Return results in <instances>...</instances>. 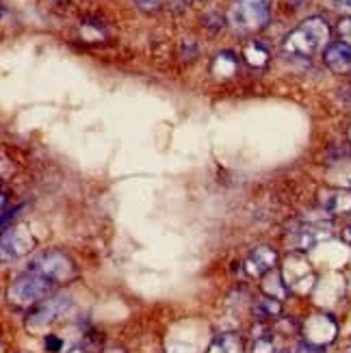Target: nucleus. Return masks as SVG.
<instances>
[{
    "instance_id": "f257e3e1",
    "label": "nucleus",
    "mask_w": 351,
    "mask_h": 353,
    "mask_svg": "<svg viewBox=\"0 0 351 353\" xmlns=\"http://www.w3.org/2000/svg\"><path fill=\"white\" fill-rule=\"evenodd\" d=\"M330 24L323 18H308L284 37L282 50L288 57L308 59L330 46Z\"/></svg>"
},
{
    "instance_id": "f03ea898",
    "label": "nucleus",
    "mask_w": 351,
    "mask_h": 353,
    "mask_svg": "<svg viewBox=\"0 0 351 353\" xmlns=\"http://www.w3.org/2000/svg\"><path fill=\"white\" fill-rule=\"evenodd\" d=\"M269 18L271 11L267 0H234L228 11V24L241 35H250L265 28Z\"/></svg>"
},
{
    "instance_id": "7ed1b4c3",
    "label": "nucleus",
    "mask_w": 351,
    "mask_h": 353,
    "mask_svg": "<svg viewBox=\"0 0 351 353\" xmlns=\"http://www.w3.org/2000/svg\"><path fill=\"white\" fill-rule=\"evenodd\" d=\"M28 271H33L54 284L72 282L76 275H79V269H76L74 260L61 250H48V252L37 254L33 260H30Z\"/></svg>"
},
{
    "instance_id": "20e7f679",
    "label": "nucleus",
    "mask_w": 351,
    "mask_h": 353,
    "mask_svg": "<svg viewBox=\"0 0 351 353\" xmlns=\"http://www.w3.org/2000/svg\"><path fill=\"white\" fill-rule=\"evenodd\" d=\"M52 286L54 282L41 278V275L33 271H26L20 278H15L11 282L7 297H9V303L18 305V308H28V305H35L41 299L48 297L52 293Z\"/></svg>"
},
{
    "instance_id": "39448f33",
    "label": "nucleus",
    "mask_w": 351,
    "mask_h": 353,
    "mask_svg": "<svg viewBox=\"0 0 351 353\" xmlns=\"http://www.w3.org/2000/svg\"><path fill=\"white\" fill-rule=\"evenodd\" d=\"M332 225L325 217L317 219H299L286 232V245L295 252L314 250L319 243L332 239Z\"/></svg>"
},
{
    "instance_id": "423d86ee",
    "label": "nucleus",
    "mask_w": 351,
    "mask_h": 353,
    "mask_svg": "<svg viewBox=\"0 0 351 353\" xmlns=\"http://www.w3.org/2000/svg\"><path fill=\"white\" fill-rule=\"evenodd\" d=\"M282 278H284L288 290L295 295H308L317 282L312 265L299 252H293L286 256L284 265H282Z\"/></svg>"
},
{
    "instance_id": "0eeeda50",
    "label": "nucleus",
    "mask_w": 351,
    "mask_h": 353,
    "mask_svg": "<svg viewBox=\"0 0 351 353\" xmlns=\"http://www.w3.org/2000/svg\"><path fill=\"white\" fill-rule=\"evenodd\" d=\"M301 334H303V341H308L310 345L325 347L337 339L339 325L330 314H312L303 321Z\"/></svg>"
},
{
    "instance_id": "6e6552de",
    "label": "nucleus",
    "mask_w": 351,
    "mask_h": 353,
    "mask_svg": "<svg viewBox=\"0 0 351 353\" xmlns=\"http://www.w3.org/2000/svg\"><path fill=\"white\" fill-rule=\"evenodd\" d=\"M70 308H72V299L68 295H57L52 299H46V303H41L39 308L28 316L26 325L30 330H43L52 325L57 319L68 314Z\"/></svg>"
},
{
    "instance_id": "1a4fd4ad",
    "label": "nucleus",
    "mask_w": 351,
    "mask_h": 353,
    "mask_svg": "<svg viewBox=\"0 0 351 353\" xmlns=\"http://www.w3.org/2000/svg\"><path fill=\"white\" fill-rule=\"evenodd\" d=\"M33 248H35V239L26 225H18L11 230L7 228L3 232V260L5 263L9 258H20L24 254H28Z\"/></svg>"
},
{
    "instance_id": "9d476101",
    "label": "nucleus",
    "mask_w": 351,
    "mask_h": 353,
    "mask_svg": "<svg viewBox=\"0 0 351 353\" xmlns=\"http://www.w3.org/2000/svg\"><path fill=\"white\" fill-rule=\"evenodd\" d=\"M278 265V254L273 248H267V245H261L256 248L248 260H245V273L252 275V278H263L269 271H273Z\"/></svg>"
},
{
    "instance_id": "9b49d317",
    "label": "nucleus",
    "mask_w": 351,
    "mask_h": 353,
    "mask_svg": "<svg viewBox=\"0 0 351 353\" xmlns=\"http://www.w3.org/2000/svg\"><path fill=\"white\" fill-rule=\"evenodd\" d=\"M319 206L325 214H349L351 191L349 189H323L319 191Z\"/></svg>"
},
{
    "instance_id": "f8f14e48",
    "label": "nucleus",
    "mask_w": 351,
    "mask_h": 353,
    "mask_svg": "<svg viewBox=\"0 0 351 353\" xmlns=\"http://www.w3.org/2000/svg\"><path fill=\"white\" fill-rule=\"evenodd\" d=\"M325 65L334 74H349L351 72V43L347 41H332L323 50Z\"/></svg>"
},
{
    "instance_id": "ddd939ff",
    "label": "nucleus",
    "mask_w": 351,
    "mask_h": 353,
    "mask_svg": "<svg viewBox=\"0 0 351 353\" xmlns=\"http://www.w3.org/2000/svg\"><path fill=\"white\" fill-rule=\"evenodd\" d=\"M280 349L276 347V341H273L271 330L263 323H258L252 330V345H250V353H278Z\"/></svg>"
},
{
    "instance_id": "4468645a",
    "label": "nucleus",
    "mask_w": 351,
    "mask_h": 353,
    "mask_svg": "<svg viewBox=\"0 0 351 353\" xmlns=\"http://www.w3.org/2000/svg\"><path fill=\"white\" fill-rule=\"evenodd\" d=\"M261 288H263V293L267 295V297H273V299H284L291 290H288V286H286V282H284V278H282V271H278V269H273V271H269L267 275H263V284H261Z\"/></svg>"
},
{
    "instance_id": "2eb2a0df",
    "label": "nucleus",
    "mask_w": 351,
    "mask_h": 353,
    "mask_svg": "<svg viewBox=\"0 0 351 353\" xmlns=\"http://www.w3.org/2000/svg\"><path fill=\"white\" fill-rule=\"evenodd\" d=\"M243 341L239 334H219L212 339V343L208 345V351L206 353H243Z\"/></svg>"
},
{
    "instance_id": "dca6fc26",
    "label": "nucleus",
    "mask_w": 351,
    "mask_h": 353,
    "mask_svg": "<svg viewBox=\"0 0 351 353\" xmlns=\"http://www.w3.org/2000/svg\"><path fill=\"white\" fill-rule=\"evenodd\" d=\"M243 57H245V61L252 65V68H265L269 63V50H267V46L261 43V41H248L245 43V48H243Z\"/></svg>"
},
{
    "instance_id": "f3484780",
    "label": "nucleus",
    "mask_w": 351,
    "mask_h": 353,
    "mask_svg": "<svg viewBox=\"0 0 351 353\" xmlns=\"http://www.w3.org/2000/svg\"><path fill=\"white\" fill-rule=\"evenodd\" d=\"M254 314H256L258 321L280 319V314H282V301L265 295L263 299H258V301H256V305H254Z\"/></svg>"
},
{
    "instance_id": "a211bd4d",
    "label": "nucleus",
    "mask_w": 351,
    "mask_h": 353,
    "mask_svg": "<svg viewBox=\"0 0 351 353\" xmlns=\"http://www.w3.org/2000/svg\"><path fill=\"white\" fill-rule=\"evenodd\" d=\"M210 70L217 79H230V76L237 72V57L232 52H219L215 57V61H212Z\"/></svg>"
},
{
    "instance_id": "6ab92c4d",
    "label": "nucleus",
    "mask_w": 351,
    "mask_h": 353,
    "mask_svg": "<svg viewBox=\"0 0 351 353\" xmlns=\"http://www.w3.org/2000/svg\"><path fill=\"white\" fill-rule=\"evenodd\" d=\"M339 35H341L343 41L351 43V15H349V18H343L339 22Z\"/></svg>"
},
{
    "instance_id": "aec40b11",
    "label": "nucleus",
    "mask_w": 351,
    "mask_h": 353,
    "mask_svg": "<svg viewBox=\"0 0 351 353\" xmlns=\"http://www.w3.org/2000/svg\"><path fill=\"white\" fill-rule=\"evenodd\" d=\"M293 353H323V347H317V345H310L308 341H301L295 345Z\"/></svg>"
},
{
    "instance_id": "412c9836",
    "label": "nucleus",
    "mask_w": 351,
    "mask_h": 353,
    "mask_svg": "<svg viewBox=\"0 0 351 353\" xmlns=\"http://www.w3.org/2000/svg\"><path fill=\"white\" fill-rule=\"evenodd\" d=\"M134 3L146 11H154L161 5V0H134Z\"/></svg>"
},
{
    "instance_id": "4be33fe9",
    "label": "nucleus",
    "mask_w": 351,
    "mask_h": 353,
    "mask_svg": "<svg viewBox=\"0 0 351 353\" xmlns=\"http://www.w3.org/2000/svg\"><path fill=\"white\" fill-rule=\"evenodd\" d=\"M343 241H345L347 245H351V221L343 228Z\"/></svg>"
},
{
    "instance_id": "5701e85b",
    "label": "nucleus",
    "mask_w": 351,
    "mask_h": 353,
    "mask_svg": "<svg viewBox=\"0 0 351 353\" xmlns=\"http://www.w3.org/2000/svg\"><path fill=\"white\" fill-rule=\"evenodd\" d=\"M339 3H341L345 9H349V11H351V0H339Z\"/></svg>"
},
{
    "instance_id": "b1692460",
    "label": "nucleus",
    "mask_w": 351,
    "mask_h": 353,
    "mask_svg": "<svg viewBox=\"0 0 351 353\" xmlns=\"http://www.w3.org/2000/svg\"><path fill=\"white\" fill-rule=\"evenodd\" d=\"M347 134H349V141H351V126H349V130H347Z\"/></svg>"
},
{
    "instance_id": "393cba45",
    "label": "nucleus",
    "mask_w": 351,
    "mask_h": 353,
    "mask_svg": "<svg viewBox=\"0 0 351 353\" xmlns=\"http://www.w3.org/2000/svg\"><path fill=\"white\" fill-rule=\"evenodd\" d=\"M278 353H288V351H284V349H280V351H278Z\"/></svg>"
},
{
    "instance_id": "a878e982",
    "label": "nucleus",
    "mask_w": 351,
    "mask_h": 353,
    "mask_svg": "<svg viewBox=\"0 0 351 353\" xmlns=\"http://www.w3.org/2000/svg\"><path fill=\"white\" fill-rule=\"evenodd\" d=\"M347 353H351V349H349V351H347Z\"/></svg>"
}]
</instances>
